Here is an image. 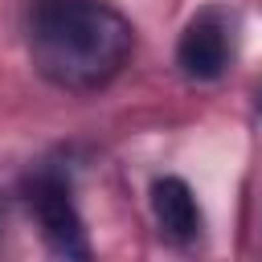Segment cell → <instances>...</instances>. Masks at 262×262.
Here are the masks:
<instances>
[{"label": "cell", "mask_w": 262, "mask_h": 262, "mask_svg": "<svg viewBox=\"0 0 262 262\" xmlns=\"http://www.w3.org/2000/svg\"><path fill=\"white\" fill-rule=\"evenodd\" d=\"M25 37L33 70L70 94L115 82L135 49V29L111 0H33Z\"/></svg>", "instance_id": "cell-1"}, {"label": "cell", "mask_w": 262, "mask_h": 262, "mask_svg": "<svg viewBox=\"0 0 262 262\" xmlns=\"http://www.w3.org/2000/svg\"><path fill=\"white\" fill-rule=\"evenodd\" d=\"M20 196L45 237V246L53 250L57 262H94L90 250V233L82 225V213L74 205V188H70V172L61 164H41L20 180Z\"/></svg>", "instance_id": "cell-2"}, {"label": "cell", "mask_w": 262, "mask_h": 262, "mask_svg": "<svg viewBox=\"0 0 262 262\" xmlns=\"http://www.w3.org/2000/svg\"><path fill=\"white\" fill-rule=\"evenodd\" d=\"M233 61V16L225 8H201L180 41H176V66L188 82H217Z\"/></svg>", "instance_id": "cell-3"}, {"label": "cell", "mask_w": 262, "mask_h": 262, "mask_svg": "<svg viewBox=\"0 0 262 262\" xmlns=\"http://www.w3.org/2000/svg\"><path fill=\"white\" fill-rule=\"evenodd\" d=\"M151 217L160 225V233L172 242V246H192L205 229V217H201V205L192 196V188L180 180V176H160L151 184Z\"/></svg>", "instance_id": "cell-4"}, {"label": "cell", "mask_w": 262, "mask_h": 262, "mask_svg": "<svg viewBox=\"0 0 262 262\" xmlns=\"http://www.w3.org/2000/svg\"><path fill=\"white\" fill-rule=\"evenodd\" d=\"M258 111H262V90H258Z\"/></svg>", "instance_id": "cell-5"}]
</instances>
